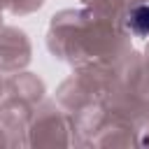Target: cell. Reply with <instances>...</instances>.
Listing matches in <instances>:
<instances>
[{
	"mask_svg": "<svg viewBox=\"0 0 149 149\" xmlns=\"http://www.w3.org/2000/svg\"><path fill=\"white\" fill-rule=\"evenodd\" d=\"M128 28L137 37H147L149 35V5H140L128 14Z\"/></svg>",
	"mask_w": 149,
	"mask_h": 149,
	"instance_id": "cell-1",
	"label": "cell"
}]
</instances>
